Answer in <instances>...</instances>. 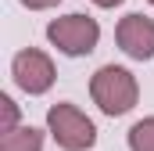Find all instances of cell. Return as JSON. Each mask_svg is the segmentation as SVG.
I'll return each mask as SVG.
<instances>
[{
	"label": "cell",
	"mask_w": 154,
	"mask_h": 151,
	"mask_svg": "<svg viewBox=\"0 0 154 151\" xmlns=\"http://www.w3.org/2000/svg\"><path fill=\"white\" fill-rule=\"evenodd\" d=\"M90 97H93V104L104 115L118 119V115L133 112L136 101H140L136 76L129 69H122V65H100L93 72V79H90Z\"/></svg>",
	"instance_id": "obj_1"
},
{
	"label": "cell",
	"mask_w": 154,
	"mask_h": 151,
	"mask_svg": "<svg viewBox=\"0 0 154 151\" xmlns=\"http://www.w3.org/2000/svg\"><path fill=\"white\" fill-rule=\"evenodd\" d=\"M47 133L65 151H90L97 144V126L79 112L75 104H68V101L47 108Z\"/></svg>",
	"instance_id": "obj_2"
},
{
	"label": "cell",
	"mask_w": 154,
	"mask_h": 151,
	"mask_svg": "<svg viewBox=\"0 0 154 151\" xmlns=\"http://www.w3.org/2000/svg\"><path fill=\"white\" fill-rule=\"evenodd\" d=\"M47 40L61 50V54H68V58H82V54H93L97 50V40H100V25H97V18H90V14H65V18H54L50 25H47Z\"/></svg>",
	"instance_id": "obj_3"
},
{
	"label": "cell",
	"mask_w": 154,
	"mask_h": 151,
	"mask_svg": "<svg viewBox=\"0 0 154 151\" xmlns=\"http://www.w3.org/2000/svg\"><path fill=\"white\" fill-rule=\"evenodd\" d=\"M11 76H14V83L29 94V97H39V94H47L50 86H54V61L36 50V47H25V50H18L14 54V61H11Z\"/></svg>",
	"instance_id": "obj_4"
},
{
	"label": "cell",
	"mask_w": 154,
	"mask_h": 151,
	"mask_svg": "<svg viewBox=\"0 0 154 151\" xmlns=\"http://www.w3.org/2000/svg\"><path fill=\"white\" fill-rule=\"evenodd\" d=\"M115 40H118V47H122L133 61H151L154 58V18L140 14V11L118 18Z\"/></svg>",
	"instance_id": "obj_5"
},
{
	"label": "cell",
	"mask_w": 154,
	"mask_h": 151,
	"mask_svg": "<svg viewBox=\"0 0 154 151\" xmlns=\"http://www.w3.org/2000/svg\"><path fill=\"white\" fill-rule=\"evenodd\" d=\"M0 151H43V133L36 126H14L0 137Z\"/></svg>",
	"instance_id": "obj_6"
},
{
	"label": "cell",
	"mask_w": 154,
	"mask_h": 151,
	"mask_svg": "<svg viewBox=\"0 0 154 151\" xmlns=\"http://www.w3.org/2000/svg\"><path fill=\"white\" fill-rule=\"evenodd\" d=\"M129 151H154V115L133 122V130H129Z\"/></svg>",
	"instance_id": "obj_7"
},
{
	"label": "cell",
	"mask_w": 154,
	"mask_h": 151,
	"mask_svg": "<svg viewBox=\"0 0 154 151\" xmlns=\"http://www.w3.org/2000/svg\"><path fill=\"white\" fill-rule=\"evenodd\" d=\"M14 126H18V104L7 94H0V133H11Z\"/></svg>",
	"instance_id": "obj_8"
},
{
	"label": "cell",
	"mask_w": 154,
	"mask_h": 151,
	"mask_svg": "<svg viewBox=\"0 0 154 151\" xmlns=\"http://www.w3.org/2000/svg\"><path fill=\"white\" fill-rule=\"evenodd\" d=\"M22 7H29V11H47V7H57L61 0H18Z\"/></svg>",
	"instance_id": "obj_9"
},
{
	"label": "cell",
	"mask_w": 154,
	"mask_h": 151,
	"mask_svg": "<svg viewBox=\"0 0 154 151\" xmlns=\"http://www.w3.org/2000/svg\"><path fill=\"white\" fill-rule=\"evenodd\" d=\"M93 4H97V7H118L122 0H93Z\"/></svg>",
	"instance_id": "obj_10"
},
{
	"label": "cell",
	"mask_w": 154,
	"mask_h": 151,
	"mask_svg": "<svg viewBox=\"0 0 154 151\" xmlns=\"http://www.w3.org/2000/svg\"><path fill=\"white\" fill-rule=\"evenodd\" d=\"M147 4H154V0H147Z\"/></svg>",
	"instance_id": "obj_11"
}]
</instances>
